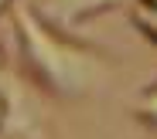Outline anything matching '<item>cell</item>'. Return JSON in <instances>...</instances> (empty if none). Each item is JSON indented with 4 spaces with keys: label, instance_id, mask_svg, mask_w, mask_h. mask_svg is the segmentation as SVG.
<instances>
[{
    "label": "cell",
    "instance_id": "obj_1",
    "mask_svg": "<svg viewBox=\"0 0 157 139\" xmlns=\"http://www.w3.org/2000/svg\"><path fill=\"white\" fill-rule=\"evenodd\" d=\"M10 27L24 75L41 95L58 102H78L102 85L109 71V54L41 20L28 0H17L10 7Z\"/></svg>",
    "mask_w": 157,
    "mask_h": 139
},
{
    "label": "cell",
    "instance_id": "obj_2",
    "mask_svg": "<svg viewBox=\"0 0 157 139\" xmlns=\"http://www.w3.org/2000/svg\"><path fill=\"white\" fill-rule=\"evenodd\" d=\"M28 4L51 27H58L65 34H75V31H82L89 20L109 14L116 7H126L130 0H28Z\"/></svg>",
    "mask_w": 157,
    "mask_h": 139
},
{
    "label": "cell",
    "instance_id": "obj_3",
    "mask_svg": "<svg viewBox=\"0 0 157 139\" xmlns=\"http://www.w3.org/2000/svg\"><path fill=\"white\" fill-rule=\"evenodd\" d=\"M130 112H133V119H137L144 129L157 132V78H154V81H147V85L133 95V105H130Z\"/></svg>",
    "mask_w": 157,
    "mask_h": 139
},
{
    "label": "cell",
    "instance_id": "obj_4",
    "mask_svg": "<svg viewBox=\"0 0 157 139\" xmlns=\"http://www.w3.org/2000/svg\"><path fill=\"white\" fill-rule=\"evenodd\" d=\"M126 17H130V24H133V31H137L140 37H147V41L157 48V14H147V10H140L137 4H130Z\"/></svg>",
    "mask_w": 157,
    "mask_h": 139
},
{
    "label": "cell",
    "instance_id": "obj_5",
    "mask_svg": "<svg viewBox=\"0 0 157 139\" xmlns=\"http://www.w3.org/2000/svg\"><path fill=\"white\" fill-rule=\"evenodd\" d=\"M7 126H10V102H7L4 81H0V136H7Z\"/></svg>",
    "mask_w": 157,
    "mask_h": 139
},
{
    "label": "cell",
    "instance_id": "obj_6",
    "mask_svg": "<svg viewBox=\"0 0 157 139\" xmlns=\"http://www.w3.org/2000/svg\"><path fill=\"white\" fill-rule=\"evenodd\" d=\"M133 4L140 10H147V14H157V0H133Z\"/></svg>",
    "mask_w": 157,
    "mask_h": 139
},
{
    "label": "cell",
    "instance_id": "obj_7",
    "mask_svg": "<svg viewBox=\"0 0 157 139\" xmlns=\"http://www.w3.org/2000/svg\"><path fill=\"white\" fill-rule=\"evenodd\" d=\"M17 4V0H0V17H4V14H10V7Z\"/></svg>",
    "mask_w": 157,
    "mask_h": 139
},
{
    "label": "cell",
    "instance_id": "obj_8",
    "mask_svg": "<svg viewBox=\"0 0 157 139\" xmlns=\"http://www.w3.org/2000/svg\"><path fill=\"white\" fill-rule=\"evenodd\" d=\"M0 68H4V54H0Z\"/></svg>",
    "mask_w": 157,
    "mask_h": 139
}]
</instances>
